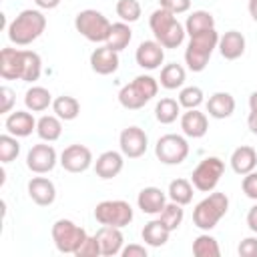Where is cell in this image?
<instances>
[{
	"label": "cell",
	"instance_id": "obj_47",
	"mask_svg": "<svg viewBox=\"0 0 257 257\" xmlns=\"http://www.w3.org/2000/svg\"><path fill=\"white\" fill-rule=\"evenodd\" d=\"M247 227L257 233V205H253L249 211H247Z\"/></svg>",
	"mask_w": 257,
	"mask_h": 257
},
{
	"label": "cell",
	"instance_id": "obj_36",
	"mask_svg": "<svg viewBox=\"0 0 257 257\" xmlns=\"http://www.w3.org/2000/svg\"><path fill=\"white\" fill-rule=\"evenodd\" d=\"M42 72V58L34 50H24V66H22V80L34 82L40 78Z\"/></svg>",
	"mask_w": 257,
	"mask_h": 257
},
{
	"label": "cell",
	"instance_id": "obj_15",
	"mask_svg": "<svg viewBox=\"0 0 257 257\" xmlns=\"http://www.w3.org/2000/svg\"><path fill=\"white\" fill-rule=\"evenodd\" d=\"M24 50L20 48H2L0 50V76L4 80H22Z\"/></svg>",
	"mask_w": 257,
	"mask_h": 257
},
{
	"label": "cell",
	"instance_id": "obj_16",
	"mask_svg": "<svg viewBox=\"0 0 257 257\" xmlns=\"http://www.w3.org/2000/svg\"><path fill=\"white\" fill-rule=\"evenodd\" d=\"M118 64H120V58H118V52L108 48L106 44L100 46V48H94L90 52V68L100 74V76H106V74H112L118 70Z\"/></svg>",
	"mask_w": 257,
	"mask_h": 257
},
{
	"label": "cell",
	"instance_id": "obj_50",
	"mask_svg": "<svg viewBox=\"0 0 257 257\" xmlns=\"http://www.w3.org/2000/svg\"><path fill=\"white\" fill-rule=\"evenodd\" d=\"M247 8H249V14H251V18L257 22V0H249Z\"/></svg>",
	"mask_w": 257,
	"mask_h": 257
},
{
	"label": "cell",
	"instance_id": "obj_23",
	"mask_svg": "<svg viewBox=\"0 0 257 257\" xmlns=\"http://www.w3.org/2000/svg\"><path fill=\"white\" fill-rule=\"evenodd\" d=\"M217 48L225 60H237L245 52V36L239 30H227L223 36H219Z\"/></svg>",
	"mask_w": 257,
	"mask_h": 257
},
{
	"label": "cell",
	"instance_id": "obj_3",
	"mask_svg": "<svg viewBox=\"0 0 257 257\" xmlns=\"http://www.w3.org/2000/svg\"><path fill=\"white\" fill-rule=\"evenodd\" d=\"M157 92H159V80L153 78L151 74H139L133 78V82L124 84L118 90V102L128 110H139L149 100H153Z\"/></svg>",
	"mask_w": 257,
	"mask_h": 257
},
{
	"label": "cell",
	"instance_id": "obj_44",
	"mask_svg": "<svg viewBox=\"0 0 257 257\" xmlns=\"http://www.w3.org/2000/svg\"><path fill=\"white\" fill-rule=\"evenodd\" d=\"M237 253L241 257H257V237H245L239 243Z\"/></svg>",
	"mask_w": 257,
	"mask_h": 257
},
{
	"label": "cell",
	"instance_id": "obj_45",
	"mask_svg": "<svg viewBox=\"0 0 257 257\" xmlns=\"http://www.w3.org/2000/svg\"><path fill=\"white\" fill-rule=\"evenodd\" d=\"M0 98H2V104H0V112L6 114L12 110V104L16 100V94L10 86H0Z\"/></svg>",
	"mask_w": 257,
	"mask_h": 257
},
{
	"label": "cell",
	"instance_id": "obj_18",
	"mask_svg": "<svg viewBox=\"0 0 257 257\" xmlns=\"http://www.w3.org/2000/svg\"><path fill=\"white\" fill-rule=\"evenodd\" d=\"M98 245H100V255L104 257H112V255H118L122 251V243H124V237L120 233L118 227H110V225H102L96 233H94Z\"/></svg>",
	"mask_w": 257,
	"mask_h": 257
},
{
	"label": "cell",
	"instance_id": "obj_46",
	"mask_svg": "<svg viewBox=\"0 0 257 257\" xmlns=\"http://www.w3.org/2000/svg\"><path fill=\"white\" fill-rule=\"evenodd\" d=\"M120 255H122V257H147V247H145V245L131 243L128 247H122Z\"/></svg>",
	"mask_w": 257,
	"mask_h": 257
},
{
	"label": "cell",
	"instance_id": "obj_39",
	"mask_svg": "<svg viewBox=\"0 0 257 257\" xmlns=\"http://www.w3.org/2000/svg\"><path fill=\"white\" fill-rule=\"evenodd\" d=\"M20 153V143H18V137L6 133L0 137V161L6 165V163H12Z\"/></svg>",
	"mask_w": 257,
	"mask_h": 257
},
{
	"label": "cell",
	"instance_id": "obj_10",
	"mask_svg": "<svg viewBox=\"0 0 257 257\" xmlns=\"http://www.w3.org/2000/svg\"><path fill=\"white\" fill-rule=\"evenodd\" d=\"M155 155L163 165H181L189 157V143L175 133L163 135L155 145Z\"/></svg>",
	"mask_w": 257,
	"mask_h": 257
},
{
	"label": "cell",
	"instance_id": "obj_31",
	"mask_svg": "<svg viewBox=\"0 0 257 257\" xmlns=\"http://www.w3.org/2000/svg\"><path fill=\"white\" fill-rule=\"evenodd\" d=\"M185 78H187V72L181 64L177 62H171V64H165L161 68V86L167 88V90H175V88H181L185 84Z\"/></svg>",
	"mask_w": 257,
	"mask_h": 257
},
{
	"label": "cell",
	"instance_id": "obj_37",
	"mask_svg": "<svg viewBox=\"0 0 257 257\" xmlns=\"http://www.w3.org/2000/svg\"><path fill=\"white\" fill-rule=\"evenodd\" d=\"M159 219L169 227V231H177L185 219V211H183V205L171 201L165 205V209L159 213Z\"/></svg>",
	"mask_w": 257,
	"mask_h": 257
},
{
	"label": "cell",
	"instance_id": "obj_49",
	"mask_svg": "<svg viewBox=\"0 0 257 257\" xmlns=\"http://www.w3.org/2000/svg\"><path fill=\"white\" fill-rule=\"evenodd\" d=\"M247 126L253 135H257V110H251L249 116H247Z\"/></svg>",
	"mask_w": 257,
	"mask_h": 257
},
{
	"label": "cell",
	"instance_id": "obj_24",
	"mask_svg": "<svg viewBox=\"0 0 257 257\" xmlns=\"http://www.w3.org/2000/svg\"><path fill=\"white\" fill-rule=\"evenodd\" d=\"M229 163H231V169H233L237 175L243 177V175L255 171V167H257V153H255L253 147L241 145V147H237V149L231 153Z\"/></svg>",
	"mask_w": 257,
	"mask_h": 257
},
{
	"label": "cell",
	"instance_id": "obj_30",
	"mask_svg": "<svg viewBox=\"0 0 257 257\" xmlns=\"http://www.w3.org/2000/svg\"><path fill=\"white\" fill-rule=\"evenodd\" d=\"M133 40V30H131V26L126 24V22H114L112 26H110V32H108V38H106V46L108 48H112V50H116V52H120V50H124L126 46H128V42Z\"/></svg>",
	"mask_w": 257,
	"mask_h": 257
},
{
	"label": "cell",
	"instance_id": "obj_14",
	"mask_svg": "<svg viewBox=\"0 0 257 257\" xmlns=\"http://www.w3.org/2000/svg\"><path fill=\"white\" fill-rule=\"evenodd\" d=\"M135 60L145 70H157L165 60V48L157 40H143L135 52Z\"/></svg>",
	"mask_w": 257,
	"mask_h": 257
},
{
	"label": "cell",
	"instance_id": "obj_48",
	"mask_svg": "<svg viewBox=\"0 0 257 257\" xmlns=\"http://www.w3.org/2000/svg\"><path fill=\"white\" fill-rule=\"evenodd\" d=\"M34 4L38 8H42V10H52V8H56L60 4V0H34Z\"/></svg>",
	"mask_w": 257,
	"mask_h": 257
},
{
	"label": "cell",
	"instance_id": "obj_34",
	"mask_svg": "<svg viewBox=\"0 0 257 257\" xmlns=\"http://www.w3.org/2000/svg\"><path fill=\"white\" fill-rule=\"evenodd\" d=\"M167 195L171 201H175L179 205H189L193 201V183L189 179H175L169 183Z\"/></svg>",
	"mask_w": 257,
	"mask_h": 257
},
{
	"label": "cell",
	"instance_id": "obj_26",
	"mask_svg": "<svg viewBox=\"0 0 257 257\" xmlns=\"http://www.w3.org/2000/svg\"><path fill=\"white\" fill-rule=\"evenodd\" d=\"M169 235H171V231L161 219L149 221L141 231V237L149 247H163L169 241Z\"/></svg>",
	"mask_w": 257,
	"mask_h": 257
},
{
	"label": "cell",
	"instance_id": "obj_9",
	"mask_svg": "<svg viewBox=\"0 0 257 257\" xmlns=\"http://www.w3.org/2000/svg\"><path fill=\"white\" fill-rule=\"evenodd\" d=\"M223 173H225V163L219 157H207L195 167L191 175V183L201 193H211L219 185Z\"/></svg>",
	"mask_w": 257,
	"mask_h": 257
},
{
	"label": "cell",
	"instance_id": "obj_2",
	"mask_svg": "<svg viewBox=\"0 0 257 257\" xmlns=\"http://www.w3.org/2000/svg\"><path fill=\"white\" fill-rule=\"evenodd\" d=\"M149 26L153 30L155 40L163 48H177V46H181L183 40H185V34H187L185 26L177 20V16L173 12L161 8V6L151 14Z\"/></svg>",
	"mask_w": 257,
	"mask_h": 257
},
{
	"label": "cell",
	"instance_id": "obj_51",
	"mask_svg": "<svg viewBox=\"0 0 257 257\" xmlns=\"http://www.w3.org/2000/svg\"><path fill=\"white\" fill-rule=\"evenodd\" d=\"M249 108L251 110H257V90L249 94Z\"/></svg>",
	"mask_w": 257,
	"mask_h": 257
},
{
	"label": "cell",
	"instance_id": "obj_27",
	"mask_svg": "<svg viewBox=\"0 0 257 257\" xmlns=\"http://www.w3.org/2000/svg\"><path fill=\"white\" fill-rule=\"evenodd\" d=\"M36 135L46 141V143H54L60 139L62 135V120L56 114H44L36 120Z\"/></svg>",
	"mask_w": 257,
	"mask_h": 257
},
{
	"label": "cell",
	"instance_id": "obj_35",
	"mask_svg": "<svg viewBox=\"0 0 257 257\" xmlns=\"http://www.w3.org/2000/svg\"><path fill=\"white\" fill-rule=\"evenodd\" d=\"M193 255H197V257H219L221 249H219L217 239L209 233H201L193 241Z\"/></svg>",
	"mask_w": 257,
	"mask_h": 257
},
{
	"label": "cell",
	"instance_id": "obj_17",
	"mask_svg": "<svg viewBox=\"0 0 257 257\" xmlns=\"http://www.w3.org/2000/svg\"><path fill=\"white\" fill-rule=\"evenodd\" d=\"M122 157L124 155L118 153V151H104V153H100L96 157V161H94V173H96V177H100L104 181L114 179L122 171V167H124V159Z\"/></svg>",
	"mask_w": 257,
	"mask_h": 257
},
{
	"label": "cell",
	"instance_id": "obj_11",
	"mask_svg": "<svg viewBox=\"0 0 257 257\" xmlns=\"http://www.w3.org/2000/svg\"><path fill=\"white\" fill-rule=\"evenodd\" d=\"M58 163V155L54 151L52 145H48L46 141L40 143V145H34L30 147L28 155H26V167L36 173V175H44V173H50Z\"/></svg>",
	"mask_w": 257,
	"mask_h": 257
},
{
	"label": "cell",
	"instance_id": "obj_7",
	"mask_svg": "<svg viewBox=\"0 0 257 257\" xmlns=\"http://www.w3.org/2000/svg\"><path fill=\"white\" fill-rule=\"evenodd\" d=\"M135 213L131 203L122 201V199H108V201H100L94 207V219L100 225H110V227H126L133 221Z\"/></svg>",
	"mask_w": 257,
	"mask_h": 257
},
{
	"label": "cell",
	"instance_id": "obj_29",
	"mask_svg": "<svg viewBox=\"0 0 257 257\" xmlns=\"http://www.w3.org/2000/svg\"><path fill=\"white\" fill-rule=\"evenodd\" d=\"M215 28V18L211 12L207 10H195L187 16V22H185V30L189 36H195V34H201V32H207Z\"/></svg>",
	"mask_w": 257,
	"mask_h": 257
},
{
	"label": "cell",
	"instance_id": "obj_25",
	"mask_svg": "<svg viewBox=\"0 0 257 257\" xmlns=\"http://www.w3.org/2000/svg\"><path fill=\"white\" fill-rule=\"evenodd\" d=\"M207 112L213 118H229L235 112V98L231 92H215L207 100Z\"/></svg>",
	"mask_w": 257,
	"mask_h": 257
},
{
	"label": "cell",
	"instance_id": "obj_42",
	"mask_svg": "<svg viewBox=\"0 0 257 257\" xmlns=\"http://www.w3.org/2000/svg\"><path fill=\"white\" fill-rule=\"evenodd\" d=\"M241 189H243V193H245L249 199L257 201V173H255V171H251V173L243 175Z\"/></svg>",
	"mask_w": 257,
	"mask_h": 257
},
{
	"label": "cell",
	"instance_id": "obj_32",
	"mask_svg": "<svg viewBox=\"0 0 257 257\" xmlns=\"http://www.w3.org/2000/svg\"><path fill=\"white\" fill-rule=\"evenodd\" d=\"M52 110L60 120H74L80 114V102L74 96L62 94L52 100Z\"/></svg>",
	"mask_w": 257,
	"mask_h": 257
},
{
	"label": "cell",
	"instance_id": "obj_13",
	"mask_svg": "<svg viewBox=\"0 0 257 257\" xmlns=\"http://www.w3.org/2000/svg\"><path fill=\"white\" fill-rule=\"evenodd\" d=\"M58 163L68 173H84L92 165V153L84 145H78V143L76 145H68L60 153V161Z\"/></svg>",
	"mask_w": 257,
	"mask_h": 257
},
{
	"label": "cell",
	"instance_id": "obj_12",
	"mask_svg": "<svg viewBox=\"0 0 257 257\" xmlns=\"http://www.w3.org/2000/svg\"><path fill=\"white\" fill-rule=\"evenodd\" d=\"M118 145H120V153L128 159H139L147 153L149 147V137L141 126H126L120 131L118 137Z\"/></svg>",
	"mask_w": 257,
	"mask_h": 257
},
{
	"label": "cell",
	"instance_id": "obj_43",
	"mask_svg": "<svg viewBox=\"0 0 257 257\" xmlns=\"http://www.w3.org/2000/svg\"><path fill=\"white\" fill-rule=\"evenodd\" d=\"M159 6L177 16V14H183L191 8V0H159Z\"/></svg>",
	"mask_w": 257,
	"mask_h": 257
},
{
	"label": "cell",
	"instance_id": "obj_40",
	"mask_svg": "<svg viewBox=\"0 0 257 257\" xmlns=\"http://www.w3.org/2000/svg\"><path fill=\"white\" fill-rule=\"evenodd\" d=\"M203 100H205V94L199 86H185L179 92V104L187 110L189 108H199L203 104Z\"/></svg>",
	"mask_w": 257,
	"mask_h": 257
},
{
	"label": "cell",
	"instance_id": "obj_38",
	"mask_svg": "<svg viewBox=\"0 0 257 257\" xmlns=\"http://www.w3.org/2000/svg\"><path fill=\"white\" fill-rule=\"evenodd\" d=\"M114 10H116V16H118L122 22H126V24L137 22V20L141 18V12H143L139 0H116Z\"/></svg>",
	"mask_w": 257,
	"mask_h": 257
},
{
	"label": "cell",
	"instance_id": "obj_41",
	"mask_svg": "<svg viewBox=\"0 0 257 257\" xmlns=\"http://www.w3.org/2000/svg\"><path fill=\"white\" fill-rule=\"evenodd\" d=\"M76 257H98L100 255V245H98V241H96V237L92 235H88L84 241H82V245L76 249V253H74Z\"/></svg>",
	"mask_w": 257,
	"mask_h": 257
},
{
	"label": "cell",
	"instance_id": "obj_8",
	"mask_svg": "<svg viewBox=\"0 0 257 257\" xmlns=\"http://www.w3.org/2000/svg\"><path fill=\"white\" fill-rule=\"evenodd\" d=\"M52 241L60 253H76V249L82 245V241L88 237V233L78 227L70 219H58L52 225Z\"/></svg>",
	"mask_w": 257,
	"mask_h": 257
},
{
	"label": "cell",
	"instance_id": "obj_1",
	"mask_svg": "<svg viewBox=\"0 0 257 257\" xmlns=\"http://www.w3.org/2000/svg\"><path fill=\"white\" fill-rule=\"evenodd\" d=\"M44 28H46V16L40 10L26 8L8 24L6 32L12 44L26 46V44H32L36 38H40Z\"/></svg>",
	"mask_w": 257,
	"mask_h": 257
},
{
	"label": "cell",
	"instance_id": "obj_33",
	"mask_svg": "<svg viewBox=\"0 0 257 257\" xmlns=\"http://www.w3.org/2000/svg\"><path fill=\"white\" fill-rule=\"evenodd\" d=\"M179 116H181V104H179V100L165 96V98H161L157 102V106H155V118L161 124H171Z\"/></svg>",
	"mask_w": 257,
	"mask_h": 257
},
{
	"label": "cell",
	"instance_id": "obj_6",
	"mask_svg": "<svg viewBox=\"0 0 257 257\" xmlns=\"http://www.w3.org/2000/svg\"><path fill=\"white\" fill-rule=\"evenodd\" d=\"M110 26L112 24L108 22V18L102 12L94 10V8L80 10L74 16V28H76V32H80V36H84L90 42H106L108 32H110Z\"/></svg>",
	"mask_w": 257,
	"mask_h": 257
},
{
	"label": "cell",
	"instance_id": "obj_20",
	"mask_svg": "<svg viewBox=\"0 0 257 257\" xmlns=\"http://www.w3.org/2000/svg\"><path fill=\"white\" fill-rule=\"evenodd\" d=\"M28 197L40 205V207H48L54 203L56 199V187L50 179L46 177H32L28 181Z\"/></svg>",
	"mask_w": 257,
	"mask_h": 257
},
{
	"label": "cell",
	"instance_id": "obj_5",
	"mask_svg": "<svg viewBox=\"0 0 257 257\" xmlns=\"http://www.w3.org/2000/svg\"><path fill=\"white\" fill-rule=\"evenodd\" d=\"M229 211V197L219 191H211L203 201H199L193 209V223L201 231H211Z\"/></svg>",
	"mask_w": 257,
	"mask_h": 257
},
{
	"label": "cell",
	"instance_id": "obj_22",
	"mask_svg": "<svg viewBox=\"0 0 257 257\" xmlns=\"http://www.w3.org/2000/svg\"><path fill=\"white\" fill-rule=\"evenodd\" d=\"M137 205L147 215H159L167 205V195L159 187H145L137 197Z\"/></svg>",
	"mask_w": 257,
	"mask_h": 257
},
{
	"label": "cell",
	"instance_id": "obj_28",
	"mask_svg": "<svg viewBox=\"0 0 257 257\" xmlns=\"http://www.w3.org/2000/svg\"><path fill=\"white\" fill-rule=\"evenodd\" d=\"M24 104L32 112H42L52 104V94L44 86H30L24 94Z\"/></svg>",
	"mask_w": 257,
	"mask_h": 257
},
{
	"label": "cell",
	"instance_id": "obj_19",
	"mask_svg": "<svg viewBox=\"0 0 257 257\" xmlns=\"http://www.w3.org/2000/svg\"><path fill=\"white\" fill-rule=\"evenodd\" d=\"M181 128H183V135L185 137H189V139H201L209 131V118L199 108H189L187 112L181 114Z\"/></svg>",
	"mask_w": 257,
	"mask_h": 257
},
{
	"label": "cell",
	"instance_id": "obj_4",
	"mask_svg": "<svg viewBox=\"0 0 257 257\" xmlns=\"http://www.w3.org/2000/svg\"><path fill=\"white\" fill-rule=\"evenodd\" d=\"M219 44V34L215 28L189 36V44L185 48V64L189 70L193 72H203L209 64V58L213 54V50Z\"/></svg>",
	"mask_w": 257,
	"mask_h": 257
},
{
	"label": "cell",
	"instance_id": "obj_21",
	"mask_svg": "<svg viewBox=\"0 0 257 257\" xmlns=\"http://www.w3.org/2000/svg\"><path fill=\"white\" fill-rule=\"evenodd\" d=\"M4 126H6V133L22 139L32 135V131H36V118L28 110H14L6 116Z\"/></svg>",
	"mask_w": 257,
	"mask_h": 257
}]
</instances>
